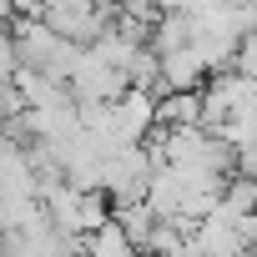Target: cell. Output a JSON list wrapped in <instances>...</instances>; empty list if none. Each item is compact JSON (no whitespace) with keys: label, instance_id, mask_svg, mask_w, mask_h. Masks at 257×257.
I'll list each match as a JSON object with an SVG mask.
<instances>
[{"label":"cell","instance_id":"obj_1","mask_svg":"<svg viewBox=\"0 0 257 257\" xmlns=\"http://www.w3.org/2000/svg\"><path fill=\"white\" fill-rule=\"evenodd\" d=\"M207 81H212V61L202 56L197 41L162 56V86H157V91H202Z\"/></svg>","mask_w":257,"mask_h":257}]
</instances>
